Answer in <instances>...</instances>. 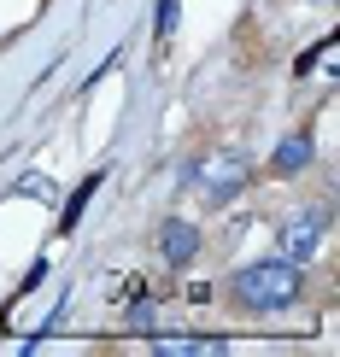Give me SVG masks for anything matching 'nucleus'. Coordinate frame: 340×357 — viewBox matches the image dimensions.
I'll list each match as a JSON object with an SVG mask.
<instances>
[{
    "mask_svg": "<svg viewBox=\"0 0 340 357\" xmlns=\"http://www.w3.org/2000/svg\"><path fill=\"white\" fill-rule=\"evenodd\" d=\"M246 176H253V165L235 158V153H223V158H205V165L194 170V182H200V193H205V205H229L235 193L246 188Z\"/></svg>",
    "mask_w": 340,
    "mask_h": 357,
    "instance_id": "nucleus-3",
    "label": "nucleus"
},
{
    "mask_svg": "<svg viewBox=\"0 0 340 357\" xmlns=\"http://www.w3.org/2000/svg\"><path fill=\"white\" fill-rule=\"evenodd\" d=\"M329 53H334V29H329V36H323V41H317V47H305L300 59H293V70H300V77H311V70H317V65H323V59H329Z\"/></svg>",
    "mask_w": 340,
    "mask_h": 357,
    "instance_id": "nucleus-8",
    "label": "nucleus"
},
{
    "mask_svg": "<svg viewBox=\"0 0 340 357\" xmlns=\"http://www.w3.org/2000/svg\"><path fill=\"white\" fill-rule=\"evenodd\" d=\"M200 246H205V234L188 217H165L158 222V258H165L170 270H188V264L200 258Z\"/></svg>",
    "mask_w": 340,
    "mask_h": 357,
    "instance_id": "nucleus-4",
    "label": "nucleus"
},
{
    "mask_svg": "<svg viewBox=\"0 0 340 357\" xmlns=\"http://www.w3.org/2000/svg\"><path fill=\"white\" fill-rule=\"evenodd\" d=\"M323 234H329V205H311V211H293L276 222V258L288 264H311Z\"/></svg>",
    "mask_w": 340,
    "mask_h": 357,
    "instance_id": "nucleus-2",
    "label": "nucleus"
},
{
    "mask_svg": "<svg viewBox=\"0 0 340 357\" xmlns=\"http://www.w3.org/2000/svg\"><path fill=\"white\" fill-rule=\"evenodd\" d=\"M41 281H47V264H36V270H29V275L18 281V293H12V299H29V293H36Z\"/></svg>",
    "mask_w": 340,
    "mask_h": 357,
    "instance_id": "nucleus-9",
    "label": "nucleus"
},
{
    "mask_svg": "<svg viewBox=\"0 0 340 357\" xmlns=\"http://www.w3.org/2000/svg\"><path fill=\"white\" fill-rule=\"evenodd\" d=\"M100 188H106V165H94L77 188L65 193V211H59V234H77V222H82V211H88V205H94V193H100Z\"/></svg>",
    "mask_w": 340,
    "mask_h": 357,
    "instance_id": "nucleus-5",
    "label": "nucleus"
},
{
    "mask_svg": "<svg viewBox=\"0 0 340 357\" xmlns=\"http://www.w3.org/2000/svg\"><path fill=\"white\" fill-rule=\"evenodd\" d=\"M311 158H317V146H311V135H288L282 146H276V158H270V176H300V170H311Z\"/></svg>",
    "mask_w": 340,
    "mask_h": 357,
    "instance_id": "nucleus-6",
    "label": "nucleus"
},
{
    "mask_svg": "<svg viewBox=\"0 0 340 357\" xmlns=\"http://www.w3.org/2000/svg\"><path fill=\"white\" fill-rule=\"evenodd\" d=\"M229 299H235V310H246V317L288 310V305L305 299V264H288V258L246 264V270L229 275Z\"/></svg>",
    "mask_w": 340,
    "mask_h": 357,
    "instance_id": "nucleus-1",
    "label": "nucleus"
},
{
    "mask_svg": "<svg viewBox=\"0 0 340 357\" xmlns=\"http://www.w3.org/2000/svg\"><path fill=\"white\" fill-rule=\"evenodd\" d=\"M176 24H182V0H158V6H153V36H158V41H170V36H176Z\"/></svg>",
    "mask_w": 340,
    "mask_h": 357,
    "instance_id": "nucleus-7",
    "label": "nucleus"
}]
</instances>
